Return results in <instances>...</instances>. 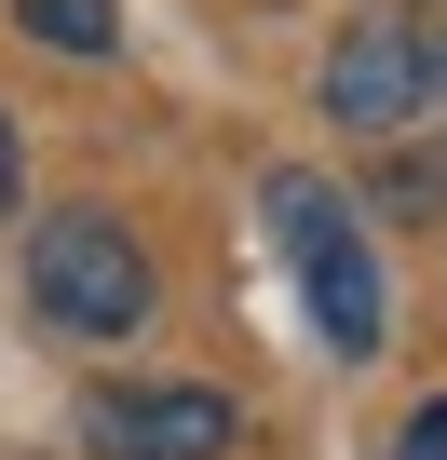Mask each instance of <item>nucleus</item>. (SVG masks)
<instances>
[{
	"label": "nucleus",
	"mask_w": 447,
	"mask_h": 460,
	"mask_svg": "<svg viewBox=\"0 0 447 460\" xmlns=\"http://www.w3.org/2000/svg\"><path fill=\"white\" fill-rule=\"evenodd\" d=\"M258 203H272V244H285V271H299L312 339H326L339 366H366V352L393 339V285H380V258H366V217H353L326 176H299V163H285Z\"/></svg>",
	"instance_id": "obj_1"
},
{
	"label": "nucleus",
	"mask_w": 447,
	"mask_h": 460,
	"mask_svg": "<svg viewBox=\"0 0 447 460\" xmlns=\"http://www.w3.org/2000/svg\"><path fill=\"white\" fill-rule=\"evenodd\" d=\"M28 312L55 325V339H136L149 325V244L109 217V203H55L41 230H28Z\"/></svg>",
	"instance_id": "obj_2"
},
{
	"label": "nucleus",
	"mask_w": 447,
	"mask_h": 460,
	"mask_svg": "<svg viewBox=\"0 0 447 460\" xmlns=\"http://www.w3.org/2000/svg\"><path fill=\"white\" fill-rule=\"evenodd\" d=\"M434 109H447V28L420 0H380V14H353L326 41V122L339 136H407Z\"/></svg>",
	"instance_id": "obj_3"
},
{
	"label": "nucleus",
	"mask_w": 447,
	"mask_h": 460,
	"mask_svg": "<svg viewBox=\"0 0 447 460\" xmlns=\"http://www.w3.org/2000/svg\"><path fill=\"white\" fill-rule=\"evenodd\" d=\"M245 406L217 379H149V393H95V460H231Z\"/></svg>",
	"instance_id": "obj_4"
},
{
	"label": "nucleus",
	"mask_w": 447,
	"mask_h": 460,
	"mask_svg": "<svg viewBox=\"0 0 447 460\" xmlns=\"http://www.w3.org/2000/svg\"><path fill=\"white\" fill-rule=\"evenodd\" d=\"M14 28H28V41H55V55H109V41H122L109 0H14Z\"/></svg>",
	"instance_id": "obj_5"
},
{
	"label": "nucleus",
	"mask_w": 447,
	"mask_h": 460,
	"mask_svg": "<svg viewBox=\"0 0 447 460\" xmlns=\"http://www.w3.org/2000/svg\"><path fill=\"white\" fill-rule=\"evenodd\" d=\"M393 460H447V393H434V406H407V433H393Z\"/></svg>",
	"instance_id": "obj_6"
},
{
	"label": "nucleus",
	"mask_w": 447,
	"mask_h": 460,
	"mask_svg": "<svg viewBox=\"0 0 447 460\" xmlns=\"http://www.w3.org/2000/svg\"><path fill=\"white\" fill-rule=\"evenodd\" d=\"M14 190H28V149H14V122H0V217H14Z\"/></svg>",
	"instance_id": "obj_7"
}]
</instances>
